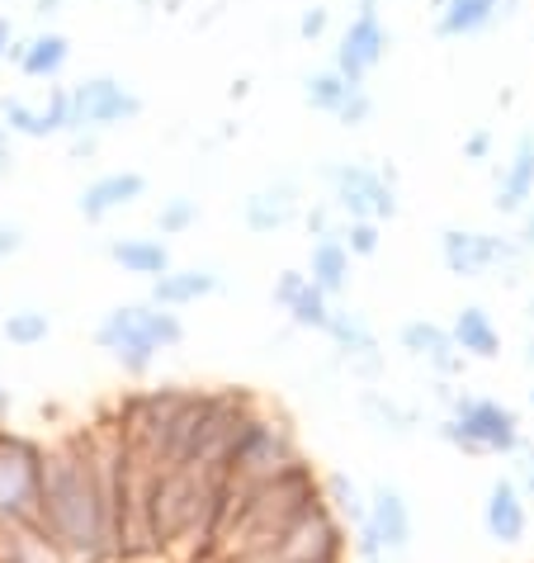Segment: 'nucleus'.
I'll list each match as a JSON object with an SVG mask.
<instances>
[{"label":"nucleus","mask_w":534,"mask_h":563,"mask_svg":"<svg viewBox=\"0 0 534 563\" xmlns=\"http://www.w3.org/2000/svg\"><path fill=\"white\" fill-rule=\"evenodd\" d=\"M218 289V275L213 271H170L152 285V303L156 308H180V303H194L203 294Z\"/></svg>","instance_id":"412c9836"},{"label":"nucleus","mask_w":534,"mask_h":563,"mask_svg":"<svg viewBox=\"0 0 534 563\" xmlns=\"http://www.w3.org/2000/svg\"><path fill=\"white\" fill-rule=\"evenodd\" d=\"M530 408H534V388H530Z\"/></svg>","instance_id":"a18cd8bd"},{"label":"nucleus","mask_w":534,"mask_h":563,"mask_svg":"<svg viewBox=\"0 0 534 563\" xmlns=\"http://www.w3.org/2000/svg\"><path fill=\"white\" fill-rule=\"evenodd\" d=\"M515 246H521V252L530 256L534 252V205L521 213V228H515Z\"/></svg>","instance_id":"e433bc0d"},{"label":"nucleus","mask_w":534,"mask_h":563,"mask_svg":"<svg viewBox=\"0 0 534 563\" xmlns=\"http://www.w3.org/2000/svg\"><path fill=\"white\" fill-rule=\"evenodd\" d=\"M464 156H468V162H487V156H492V129L468 133L464 137Z\"/></svg>","instance_id":"f704fd0d"},{"label":"nucleus","mask_w":534,"mask_h":563,"mask_svg":"<svg viewBox=\"0 0 534 563\" xmlns=\"http://www.w3.org/2000/svg\"><path fill=\"white\" fill-rule=\"evenodd\" d=\"M351 246L341 242V232L336 238H318L312 242V261H308V279L318 289H326V294H345L351 289Z\"/></svg>","instance_id":"6ab92c4d"},{"label":"nucleus","mask_w":534,"mask_h":563,"mask_svg":"<svg viewBox=\"0 0 534 563\" xmlns=\"http://www.w3.org/2000/svg\"><path fill=\"white\" fill-rule=\"evenodd\" d=\"M322 497H326V507H332L345 526H365L369 521V497L359 493V483L351 474H326L322 478Z\"/></svg>","instance_id":"b1692460"},{"label":"nucleus","mask_w":534,"mask_h":563,"mask_svg":"<svg viewBox=\"0 0 534 563\" xmlns=\"http://www.w3.org/2000/svg\"><path fill=\"white\" fill-rule=\"evenodd\" d=\"M365 412H369L374 427L388 431V435H412V427H416V412L402 408L398 398H383L379 388H369V394H365Z\"/></svg>","instance_id":"a878e982"},{"label":"nucleus","mask_w":534,"mask_h":563,"mask_svg":"<svg viewBox=\"0 0 534 563\" xmlns=\"http://www.w3.org/2000/svg\"><path fill=\"white\" fill-rule=\"evenodd\" d=\"M20 228H10V223H0V261H5V256H14V252H20Z\"/></svg>","instance_id":"58836bf2"},{"label":"nucleus","mask_w":534,"mask_h":563,"mask_svg":"<svg viewBox=\"0 0 534 563\" xmlns=\"http://www.w3.org/2000/svg\"><path fill=\"white\" fill-rule=\"evenodd\" d=\"M0 162H5V133H0Z\"/></svg>","instance_id":"c03bdc74"},{"label":"nucleus","mask_w":534,"mask_h":563,"mask_svg":"<svg viewBox=\"0 0 534 563\" xmlns=\"http://www.w3.org/2000/svg\"><path fill=\"white\" fill-rule=\"evenodd\" d=\"M67 38L62 34H38V38H29V43H14L10 57L20 62V71L24 76H57L62 71V62H67Z\"/></svg>","instance_id":"5701e85b"},{"label":"nucleus","mask_w":534,"mask_h":563,"mask_svg":"<svg viewBox=\"0 0 534 563\" xmlns=\"http://www.w3.org/2000/svg\"><path fill=\"white\" fill-rule=\"evenodd\" d=\"M199 218V205L194 199H166L162 205V213H156V228L162 232H185Z\"/></svg>","instance_id":"c756f323"},{"label":"nucleus","mask_w":534,"mask_h":563,"mask_svg":"<svg viewBox=\"0 0 534 563\" xmlns=\"http://www.w3.org/2000/svg\"><path fill=\"white\" fill-rule=\"evenodd\" d=\"M326 336L336 341V351L351 360V369L359 379H374V374L383 369V355H379V336L369 332V322L359 318V312H332V322H326Z\"/></svg>","instance_id":"4468645a"},{"label":"nucleus","mask_w":534,"mask_h":563,"mask_svg":"<svg viewBox=\"0 0 534 563\" xmlns=\"http://www.w3.org/2000/svg\"><path fill=\"white\" fill-rule=\"evenodd\" d=\"M326 185H332V205L345 213V223H359V218H383L398 213V190H392L388 170H374L365 162H336L326 166Z\"/></svg>","instance_id":"39448f33"},{"label":"nucleus","mask_w":534,"mask_h":563,"mask_svg":"<svg viewBox=\"0 0 534 563\" xmlns=\"http://www.w3.org/2000/svg\"><path fill=\"white\" fill-rule=\"evenodd\" d=\"M298 460H303V455H298V445H293L289 421L260 412L242 431V441H237V450H232V460H227V493H223V503H227V497H242L251 488H260V483H270V478H279Z\"/></svg>","instance_id":"20e7f679"},{"label":"nucleus","mask_w":534,"mask_h":563,"mask_svg":"<svg viewBox=\"0 0 534 563\" xmlns=\"http://www.w3.org/2000/svg\"><path fill=\"white\" fill-rule=\"evenodd\" d=\"M10 48H14V43H10V24L0 20V57H10Z\"/></svg>","instance_id":"ea45409f"},{"label":"nucleus","mask_w":534,"mask_h":563,"mask_svg":"<svg viewBox=\"0 0 534 563\" xmlns=\"http://www.w3.org/2000/svg\"><path fill=\"white\" fill-rule=\"evenodd\" d=\"M440 435L464 450V455H521V417L515 408L497 398H478V394H459L449 402V417L440 421Z\"/></svg>","instance_id":"7ed1b4c3"},{"label":"nucleus","mask_w":534,"mask_h":563,"mask_svg":"<svg viewBox=\"0 0 534 563\" xmlns=\"http://www.w3.org/2000/svg\"><path fill=\"white\" fill-rule=\"evenodd\" d=\"M355 90H359V86L345 81L336 67H326V71H312L308 81H303V100H308L312 109H322V114H341L345 100H351Z\"/></svg>","instance_id":"393cba45"},{"label":"nucleus","mask_w":534,"mask_h":563,"mask_svg":"<svg viewBox=\"0 0 534 563\" xmlns=\"http://www.w3.org/2000/svg\"><path fill=\"white\" fill-rule=\"evenodd\" d=\"M293 213H298V190L289 180L270 185V190H260V195L246 199V228L251 232H275V228L293 223Z\"/></svg>","instance_id":"aec40b11"},{"label":"nucleus","mask_w":534,"mask_h":563,"mask_svg":"<svg viewBox=\"0 0 534 563\" xmlns=\"http://www.w3.org/2000/svg\"><path fill=\"white\" fill-rule=\"evenodd\" d=\"M10 402H14V398H10V388H0V421L10 417Z\"/></svg>","instance_id":"a19ab883"},{"label":"nucleus","mask_w":534,"mask_h":563,"mask_svg":"<svg viewBox=\"0 0 534 563\" xmlns=\"http://www.w3.org/2000/svg\"><path fill=\"white\" fill-rule=\"evenodd\" d=\"M440 256H445V271L459 279H482L492 271H521L525 252L515 246V238H501V232H474V228H445L440 232Z\"/></svg>","instance_id":"423d86ee"},{"label":"nucleus","mask_w":534,"mask_h":563,"mask_svg":"<svg viewBox=\"0 0 534 563\" xmlns=\"http://www.w3.org/2000/svg\"><path fill=\"white\" fill-rule=\"evenodd\" d=\"M383 53H388V29L379 20V5H374V0H359L355 20L345 24V34L336 43V71L351 86H365V76L379 67Z\"/></svg>","instance_id":"0eeeda50"},{"label":"nucleus","mask_w":534,"mask_h":563,"mask_svg":"<svg viewBox=\"0 0 534 563\" xmlns=\"http://www.w3.org/2000/svg\"><path fill=\"white\" fill-rule=\"evenodd\" d=\"M308 228L318 232V238H336V232H332V209H322V205H318V209L308 213Z\"/></svg>","instance_id":"4c0bfd02"},{"label":"nucleus","mask_w":534,"mask_h":563,"mask_svg":"<svg viewBox=\"0 0 534 563\" xmlns=\"http://www.w3.org/2000/svg\"><path fill=\"white\" fill-rule=\"evenodd\" d=\"M525 318L534 322V285H530V299H525Z\"/></svg>","instance_id":"37998d69"},{"label":"nucleus","mask_w":534,"mask_h":563,"mask_svg":"<svg viewBox=\"0 0 534 563\" xmlns=\"http://www.w3.org/2000/svg\"><path fill=\"white\" fill-rule=\"evenodd\" d=\"M515 483H521L525 497H534V450H521V464H515Z\"/></svg>","instance_id":"c9c22d12"},{"label":"nucleus","mask_w":534,"mask_h":563,"mask_svg":"<svg viewBox=\"0 0 534 563\" xmlns=\"http://www.w3.org/2000/svg\"><path fill=\"white\" fill-rule=\"evenodd\" d=\"M402 351L412 355V360H426V365L440 374V379H454V374H464V351H459V341H454L449 327H440V322H426V318H416V322H407L402 332Z\"/></svg>","instance_id":"9b49d317"},{"label":"nucleus","mask_w":534,"mask_h":563,"mask_svg":"<svg viewBox=\"0 0 534 563\" xmlns=\"http://www.w3.org/2000/svg\"><path fill=\"white\" fill-rule=\"evenodd\" d=\"M501 14H511V0H435V29L445 38L482 34Z\"/></svg>","instance_id":"2eb2a0df"},{"label":"nucleus","mask_w":534,"mask_h":563,"mask_svg":"<svg viewBox=\"0 0 534 563\" xmlns=\"http://www.w3.org/2000/svg\"><path fill=\"white\" fill-rule=\"evenodd\" d=\"M326 24H332V14H326L322 5H312V10H303V20H298V34H303V38H322Z\"/></svg>","instance_id":"72a5a7b5"},{"label":"nucleus","mask_w":534,"mask_h":563,"mask_svg":"<svg viewBox=\"0 0 534 563\" xmlns=\"http://www.w3.org/2000/svg\"><path fill=\"white\" fill-rule=\"evenodd\" d=\"M492 205H497V213H507V218H521L534 205V133L530 129L515 137L507 166H501Z\"/></svg>","instance_id":"f8f14e48"},{"label":"nucleus","mask_w":534,"mask_h":563,"mask_svg":"<svg viewBox=\"0 0 534 563\" xmlns=\"http://www.w3.org/2000/svg\"><path fill=\"white\" fill-rule=\"evenodd\" d=\"M96 341L119 360L129 374H147V365L156 360V341L143 332V318H137V303L133 308H114L109 318L100 322Z\"/></svg>","instance_id":"1a4fd4ad"},{"label":"nucleus","mask_w":534,"mask_h":563,"mask_svg":"<svg viewBox=\"0 0 534 563\" xmlns=\"http://www.w3.org/2000/svg\"><path fill=\"white\" fill-rule=\"evenodd\" d=\"M332 312H336V308H332V294L318 289V285H312V279H308V289L293 299L289 318H293V327H312V332H326V322H332Z\"/></svg>","instance_id":"bb28decb"},{"label":"nucleus","mask_w":534,"mask_h":563,"mask_svg":"<svg viewBox=\"0 0 534 563\" xmlns=\"http://www.w3.org/2000/svg\"><path fill=\"white\" fill-rule=\"evenodd\" d=\"M351 550H355V559H359V563H388V559H392V554L383 550V540H379V536H374V530H369V526H359V530H355Z\"/></svg>","instance_id":"7c9ffc66"},{"label":"nucleus","mask_w":534,"mask_h":563,"mask_svg":"<svg viewBox=\"0 0 534 563\" xmlns=\"http://www.w3.org/2000/svg\"><path fill=\"white\" fill-rule=\"evenodd\" d=\"M143 100L133 96L129 86H119L114 76H96V81H81L71 90V123L67 129L86 133V129H109V123L137 119Z\"/></svg>","instance_id":"6e6552de"},{"label":"nucleus","mask_w":534,"mask_h":563,"mask_svg":"<svg viewBox=\"0 0 534 563\" xmlns=\"http://www.w3.org/2000/svg\"><path fill=\"white\" fill-rule=\"evenodd\" d=\"M449 332H454V341H459V351H464L468 360H497V355H501V332H497V322L487 318V308H478V303H468V308L454 312Z\"/></svg>","instance_id":"a211bd4d"},{"label":"nucleus","mask_w":534,"mask_h":563,"mask_svg":"<svg viewBox=\"0 0 534 563\" xmlns=\"http://www.w3.org/2000/svg\"><path fill=\"white\" fill-rule=\"evenodd\" d=\"M369 114H374V100H369V90H365V86H359V90H355V96H351V100H345V109H341V114H336V119L345 123V129H359V123H365Z\"/></svg>","instance_id":"2f4dec72"},{"label":"nucleus","mask_w":534,"mask_h":563,"mask_svg":"<svg viewBox=\"0 0 534 563\" xmlns=\"http://www.w3.org/2000/svg\"><path fill=\"white\" fill-rule=\"evenodd\" d=\"M109 256H114L129 275H152V279L170 275V252H166V242H156V238H129V242H114V246H109Z\"/></svg>","instance_id":"4be33fe9"},{"label":"nucleus","mask_w":534,"mask_h":563,"mask_svg":"<svg viewBox=\"0 0 534 563\" xmlns=\"http://www.w3.org/2000/svg\"><path fill=\"white\" fill-rule=\"evenodd\" d=\"M43 474L48 450L20 431H0V530L43 536Z\"/></svg>","instance_id":"f03ea898"},{"label":"nucleus","mask_w":534,"mask_h":563,"mask_svg":"<svg viewBox=\"0 0 534 563\" xmlns=\"http://www.w3.org/2000/svg\"><path fill=\"white\" fill-rule=\"evenodd\" d=\"M525 365H530V374H534V336L525 341Z\"/></svg>","instance_id":"79ce46f5"},{"label":"nucleus","mask_w":534,"mask_h":563,"mask_svg":"<svg viewBox=\"0 0 534 563\" xmlns=\"http://www.w3.org/2000/svg\"><path fill=\"white\" fill-rule=\"evenodd\" d=\"M341 242L351 246V256H374V252H379V223H374V218H359V223H345Z\"/></svg>","instance_id":"c85d7f7f"},{"label":"nucleus","mask_w":534,"mask_h":563,"mask_svg":"<svg viewBox=\"0 0 534 563\" xmlns=\"http://www.w3.org/2000/svg\"><path fill=\"white\" fill-rule=\"evenodd\" d=\"M482 526L497 544H521L530 536V497L515 478H497L482 503Z\"/></svg>","instance_id":"9d476101"},{"label":"nucleus","mask_w":534,"mask_h":563,"mask_svg":"<svg viewBox=\"0 0 534 563\" xmlns=\"http://www.w3.org/2000/svg\"><path fill=\"white\" fill-rule=\"evenodd\" d=\"M0 119L10 123L14 133H29V137H48L53 129H67L71 123V90H53L48 109H29L24 100H0Z\"/></svg>","instance_id":"dca6fc26"},{"label":"nucleus","mask_w":534,"mask_h":563,"mask_svg":"<svg viewBox=\"0 0 534 563\" xmlns=\"http://www.w3.org/2000/svg\"><path fill=\"white\" fill-rule=\"evenodd\" d=\"M303 289H308V275H298V271H285V275L275 279V303L289 312V308H293V299H298V294H303Z\"/></svg>","instance_id":"473e14b6"},{"label":"nucleus","mask_w":534,"mask_h":563,"mask_svg":"<svg viewBox=\"0 0 534 563\" xmlns=\"http://www.w3.org/2000/svg\"><path fill=\"white\" fill-rule=\"evenodd\" d=\"M48 312H34V308H20L5 318V341L14 346H38V341H48Z\"/></svg>","instance_id":"cd10ccee"},{"label":"nucleus","mask_w":534,"mask_h":563,"mask_svg":"<svg viewBox=\"0 0 534 563\" xmlns=\"http://www.w3.org/2000/svg\"><path fill=\"white\" fill-rule=\"evenodd\" d=\"M43 540L57 554L81 559V563L114 559L90 431H71L67 441L48 450V474H43Z\"/></svg>","instance_id":"f257e3e1"},{"label":"nucleus","mask_w":534,"mask_h":563,"mask_svg":"<svg viewBox=\"0 0 534 563\" xmlns=\"http://www.w3.org/2000/svg\"><path fill=\"white\" fill-rule=\"evenodd\" d=\"M365 526L383 540L388 554H407V544H412V536H416L412 507H407V497L392 488V483H379V488L369 493V521Z\"/></svg>","instance_id":"ddd939ff"},{"label":"nucleus","mask_w":534,"mask_h":563,"mask_svg":"<svg viewBox=\"0 0 534 563\" xmlns=\"http://www.w3.org/2000/svg\"><path fill=\"white\" fill-rule=\"evenodd\" d=\"M147 190V180L137 176V170H114V176H100V180H90L86 185V195H81V213L96 223V218L104 213H114L123 205H133L137 195Z\"/></svg>","instance_id":"f3484780"}]
</instances>
